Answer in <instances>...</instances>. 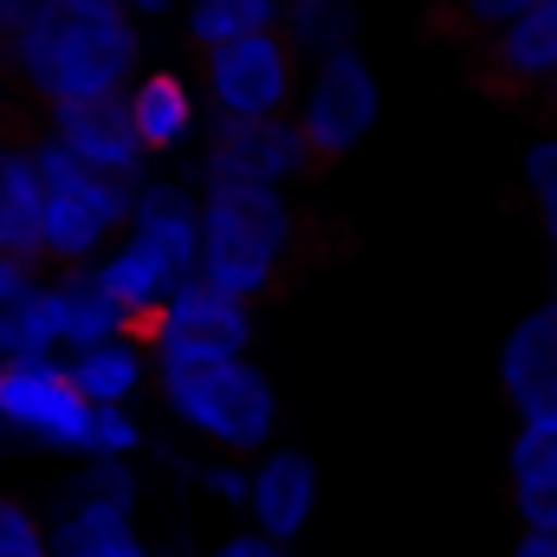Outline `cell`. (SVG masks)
Instances as JSON below:
<instances>
[{
	"label": "cell",
	"mask_w": 557,
	"mask_h": 557,
	"mask_svg": "<svg viewBox=\"0 0 557 557\" xmlns=\"http://www.w3.org/2000/svg\"><path fill=\"white\" fill-rule=\"evenodd\" d=\"M13 85L46 111L72 98H124L143 72V26L131 0H46L0 39Z\"/></svg>",
	"instance_id": "6da1fadb"
},
{
	"label": "cell",
	"mask_w": 557,
	"mask_h": 557,
	"mask_svg": "<svg viewBox=\"0 0 557 557\" xmlns=\"http://www.w3.org/2000/svg\"><path fill=\"white\" fill-rule=\"evenodd\" d=\"M311 267V221L273 182H208L201 188V278L260 305Z\"/></svg>",
	"instance_id": "7a4b0ae2"
},
{
	"label": "cell",
	"mask_w": 557,
	"mask_h": 557,
	"mask_svg": "<svg viewBox=\"0 0 557 557\" xmlns=\"http://www.w3.org/2000/svg\"><path fill=\"white\" fill-rule=\"evenodd\" d=\"M33 162H39V182H46V240H39L46 273L91 267V260L111 247V234L131 227L137 182L78 162L65 143H52L46 131H39V143H33Z\"/></svg>",
	"instance_id": "3957f363"
},
{
	"label": "cell",
	"mask_w": 557,
	"mask_h": 557,
	"mask_svg": "<svg viewBox=\"0 0 557 557\" xmlns=\"http://www.w3.org/2000/svg\"><path fill=\"white\" fill-rule=\"evenodd\" d=\"M162 383V403L169 416L182 421L188 434L214 441L221 454H253L273 441V383L247 363V357H221V363H175V370H156Z\"/></svg>",
	"instance_id": "277c9868"
},
{
	"label": "cell",
	"mask_w": 557,
	"mask_h": 557,
	"mask_svg": "<svg viewBox=\"0 0 557 557\" xmlns=\"http://www.w3.org/2000/svg\"><path fill=\"white\" fill-rule=\"evenodd\" d=\"M305 91V52L285 26L201 46V104L214 117H292Z\"/></svg>",
	"instance_id": "5b68a950"
},
{
	"label": "cell",
	"mask_w": 557,
	"mask_h": 557,
	"mask_svg": "<svg viewBox=\"0 0 557 557\" xmlns=\"http://www.w3.org/2000/svg\"><path fill=\"white\" fill-rule=\"evenodd\" d=\"M376 111H383V91H376V72L357 46H337L324 59H311V78L292 104L305 149H311V169H337L357 143L376 131Z\"/></svg>",
	"instance_id": "8992f818"
},
{
	"label": "cell",
	"mask_w": 557,
	"mask_h": 557,
	"mask_svg": "<svg viewBox=\"0 0 557 557\" xmlns=\"http://www.w3.org/2000/svg\"><path fill=\"white\" fill-rule=\"evenodd\" d=\"M0 421L7 434L52 447V454H91L98 403L78 389L72 363L52 357H0Z\"/></svg>",
	"instance_id": "52a82bcc"
},
{
	"label": "cell",
	"mask_w": 557,
	"mask_h": 557,
	"mask_svg": "<svg viewBox=\"0 0 557 557\" xmlns=\"http://www.w3.org/2000/svg\"><path fill=\"white\" fill-rule=\"evenodd\" d=\"M143 350L156 357V370H175V363H221V357H240L253 344V305L208 285L195 273L188 285H175V298L143 324L137 337Z\"/></svg>",
	"instance_id": "ba28073f"
},
{
	"label": "cell",
	"mask_w": 557,
	"mask_h": 557,
	"mask_svg": "<svg viewBox=\"0 0 557 557\" xmlns=\"http://www.w3.org/2000/svg\"><path fill=\"white\" fill-rule=\"evenodd\" d=\"M311 149L298 117H214L208 124V149H201V182H305Z\"/></svg>",
	"instance_id": "9c48e42d"
},
{
	"label": "cell",
	"mask_w": 557,
	"mask_h": 557,
	"mask_svg": "<svg viewBox=\"0 0 557 557\" xmlns=\"http://www.w3.org/2000/svg\"><path fill=\"white\" fill-rule=\"evenodd\" d=\"M46 137L65 143V149H72L78 162H91V169H111V175L143 182L149 149H143L124 98H72V104H46Z\"/></svg>",
	"instance_id": "30bf717a"
},
{
	"label": "cell",
	"mask_w": 557,
	"mask_h": 557,
	"mask_svg": "<svg viewBox=\"0 0 557 557\" xmlns=\"http://www.w3.org/2000/svg\"><path fill=\"white\" fill-rule=\"evenodd\" d=\"M557 78V0H532L506 33L480 39V85L499 98L552 91Z\"/></svg>",
	"instance_id": "8fae6325"
},
{
	"label": "cell",
	"mask_w": 557,
	"mask_h": 557,
	"mask_svg": "<svg viewBox=\"0 0 557 557\" xmlns=\"http://www.w3.org/2000/svg\"><path fill=\"white\" fill-rule=\"evenodd\" d=\"M499 383L519 428H557V305H539L512 324L499 350Z\"/></svg>",
	"instance_id": "7c38bea8"
},
{
	"label": "cell",
	"mask_w": 557,
	"mask_h": 557,
	"mask_svg": "<svg viewBox=\"0 0 557 557\" xmlns=\"http://www.w3.org/2000/svg\"><path fill=\"white\" fill-rule=\"evenodd\" d=\"M98 278L111 285V298L131 311V324H137V337H143V324L175 298V285H188L195 273H188L169 247H156L149 234L131 227V240H124V247H111V260L98 267Z\"/></svg>",
	"instance_id": "4fadbf2b"
},
{
	"label": "cell",
	"mask_w": 557,
	"mask_h": 557,
	"mask_svg": "<svg viewBox=\"0 0 557 557\" xmlns=\"http://www.w3.org/2000/svg\"><path fill=\"white\" fill-rule=\"evenodd\" d=\"M124 104H131V124H137L149 156H175L182 143L195 137V117H201V98H195V85L175 65L137 72V85L124 91Z\"/></svg>",
	"instance_id": "5bb4252c"
},
{
	"label": "cell",
	"mask_w": 557,
	"mask_h": 557,
	"mask_svg": "<svg viewBox=\"0 0 557 557\" xmlns=\"http://www.w3.org/2000/svg\"><path fill=\"white\" fill-rule=\"evenodd\" d=\"M247 506H253V525H260L267 539L292 545V539L311 525V506H318V467H311L305 454H292V447L267 454L260 473H253Z\"/></svg>",
	"instance_id": "9a60e30c"
},
{
	"label": "cell",
	"mask_w": 557,
	"mask_h": 557,
	"mask_svg": "<svg viewBox=\"0 0 557 557\" xmlns=\"http://www.w3.org/2000/svg\"><path fill=\"white\" fill-rule=\"evenodd\" d=\"M52 311H59V344H72V350H91L104 337H137L131 311L111 298V285L91 273V267L52 273Z\"/></svg>",
	"instance_id": "2e32d148"
},
{
	"label": "cell",
	"mask_w": 557,
	"mask_h": 557,
	"mask_svg": "<svg viewBox=\"0 0 557 557\" xmlns=\"http://www.w3.org/2000/svg\"><path fill=\"white\" fill-rule=\"evenodd\" d=\"M39 240H46V182H39L33 143L0 137V253L39 260Z\"/></svg>",
	"instance_id": "e0dca14e"
},
{
	"label": "cell",
	"mask_w": 557,
	"mask_h": 557,
	"mask_svg": "<svg viewBox=\"0 0 557 557\" xmlns=\"http://www.w3.org/2000/svg\"><path fill=\"white\" fill-rule=\"evenodd\" d=\"M131 227L149 234L156 247H169L188 273H201V201L188 182H137Z\"/></svg>",
	"instance_id": "ac0fdd59"
},
{
	"label": "cell",
	"mask_w": 557,
	"mask_h": 557,
	"mask_svg": "<svg viewBox=\"0 0 557 557\" xmlns=\"http://www.w3.org/2000/svg\"><path fill=\"white\" fill-rule=\"evenodd\" d=\"M52 557H149L131 525V506H104V499H65V512L52 519Z\"/></svg>",
	"instance_id": "d6986e66"
},
{
	"label": "cell",
	"mask_w": 557,
	"mask_h": 557,
	"mask_svg": "<svg viewBox=\"0 0 557 557\" xmlns=\"http://www.w3.org/2000/svg\"><path fill=\"white\" fill-rule=\"evenodd\" d=\"M512 512L525 532H557V428H519V441H512Z\"/></svg>",
	"instance_id": "ffe728a7"
},
{
	"label": "cell",
	"mask_w": 557,
	"mask_h": 557,
	"mask_svg": "<svg viewBox=\"0 0 557 557\" xmlns=\"http://www.w3.org/2000/svg\"><path fill=\"white\" fill-rule=\"evenodd\" d=\"M260 26H285V0H182V33L195 52Z\"/></svg>",
	"instance_id": "44dd1931"
},
{
	"label": "cell",
	"mask_w": 557,
	"mask_h": 557,
	"mask_svg": "<svg viewBox=\"0 0 557 557\" xmlns=\"http://www.w3.org/2000/svg\"><path fill=\"white\" fill-rule=\"evenodd\" d=\"M72 376L91 403H131L143 383V344L137 337H104V344L72 357Z\"/></svg>",
	"instance_id": "7402d4cb"
},
{
	"label": "cell",
	"mask_w": 557,
	"mask_h": 557,
	"mask_svg": "<svg viewBox=\"0 0 557 557\" xmlns=\"http://www.w3.org/2000/svg\"><path fill=\"white\" fill-rule=\"evenodd\" d=\"M285 33L298 39L305 59H324L337 46H357V7L350 0H292L285 7Z\"/></svg>",
	"instance_id": "603a6c76"
},
{
	"label": "cell",
	"mask_w": 557,
	"mask_h": 557,
	"mask_svg": "<svg viewBox=\"0 0 557 557\" xmlns=\"http://www.w3.org/2000/svg\"><path fill=\"white\" fill-rule=\"evenodd\" d=\"M532 0H441V26L460 33V39H493L506 33Z\"/></svg>",
	"instance_id": "cb8c5ba5"
},
{
	"label": "cell",
	"mask_w": 557,
	"mask_h": 557,
	"mask_svg": "<svg viewBox=\"0 0 557 557\" xmlns=\"http://www.w3.org/2000/svg\"><path fill=\"white\" fill-rule=\"evenodd\" d=\"M72 499H104V506H137V480L117 454H91V467L65 486Z\"/></svg>",
	"instance_id": "d4e9b609"
},
{
	"label": "cell",
	"mask_w": 557,
	"mask_h": 557,
	"mask_svg": "<svg viewBox=\"0 0 557 557\" xmlns=\"http://www.w3.org/2000/svg\"><path fill=\"white\" fill-rule=\"evenodd\" d=\"M0 557H52V532L7 493H0Z\"/></svg>",
	"instance_id": "484cf974"
},
{
	"label": "cell",
	"mask_w": 557,
	"mask_h": 557,
	"mask_svg": "<svg viewBox=\"0 0 557 557\" xmlns=\"http://www.w3.org/2000/svg\"><path fill=\"white\" fill-rule=\"evenodd\" d=\"M46 131V111L13 85V72H7V59H0V137L7 143H39Z\"/></svg>",
	"instance_id": "4316f807"
},
{
	"label": "cell",
	"mask_w": 557,
	"mask_h": 557,
	"mask_svg": "<svg viewBox=\"0 0 557 557\" xmlns=\"http://www.w3.org/2000/svg\"><path fill=\"white\" fill-rule=\"evenodd\" d=\"M143 434H137V421L124 416V403H98V428H91V454H131Z\"/></svg>",
	"instance_id": "83f0119b"
},
{
	"label": "cell",
	"mask_w": 557,
	"mask_h": 557,
	"mask_svg": "<svg viewBox=\"0 0 557 557\" xmlns=\"http://www.w3.org/2000/svg\"><path fill=\"white\" fill-rule=\"evenodd\" d=\"M525 188H532L539 208L557 201V137H539L532 149H525Z\"/></svg>",
	"instance_id": "f1b7e54d"
},
{
	"label": "cell",
	"mask_w": 557,
	"mask_h": 557,
	"mask_svg": "<svg viewBox=\"0 0 557 557\" xmlns=\"http://www.w3.org/2000/svg\"><path fill=\"white\" fill-rule=\"evenodd\" d=\"M208 486H214L227 506H247V493H253V473H240V467H208Z\"/></svg>",
	"instance_id": "f546056e"
},
{
	"label": "cell",
	"mask_w": 557,
	"mask_h": 557,
	"mask_svg": "<svg viewBox=\"0 0 557 557\" xmlns=\"http://www.w3.org/2000/svg\"><path fill=\"white\" fill-rule=\"evenodd\" d=\"M214 557H285V545H278V539H267V532H260V539H253V532H240V539H227Z\"/></svg>",
	"instance_id": "4dcf8cb0"
},
{
	"label": "cell",
	"mask_w": 557,
	"mask_h": 557,
	"mask_svg": "<svg viewBox=\"0 0 557 557\" xmlns=\"http://www.w3.org/2000/svg\"><path fill=\"white\" fill-rule=\"evenodd\" d=\"M39 7H46V0H0V39H13V33H20Z\"/></svg>",
	"instance_id": "1f68e13d"
},
{
	"label": "cell",
	"mask_w": 557,
	"mask_h": 557,
	"mask_svg": "<svg viewBox=\"0 0 557 557\" xmlns=\"http://www.w3.org/2000/svg\"><path fill=\"white\" fill-rule=\"evenodd\" d=\"M512 557H557V532H525Z\"/></svg>",
	"instance_id": "d6a6232c"
},
{
	"label": "cell",
	"mask_w": 557,
	"mask_h": 557,
	"mask_svg": "<svg viewBox=\"0 0 557 557\" xmlns=\"http://www.w3.org/2000/svg\"><path fill=\"white\" fill-rule=\"evenodd\" d=\"M131 13H137V20H143V13L156 20V13H169V0H131Z\"/></svg>",
	"instance_id": "836d02e7"
},
{
	"label": "cell",
	"mask_w": 557,
	"mask_h": 557,
	"mask_svg": "<svg viewBox=\"0 0 557 557\" xmlns=\"http://www.w3.org/2000/svg\"><path fill=\"white\" fill-rule=\"evenodd\" d=\"M539 214H545V234H552V247H557V201L552 208H539Z\"/></svg>",
	"instance_id": "e575fe53"
},
{
	"label": "cell",
	"mask_w": 557,
	"mask_h": 557,
	"mask_svg": "<svg viewBox=\"0 0 557 557\" xmlns=\"http://www.w3.org/2000/svg\"><path fill=\"white\" fill-rule=\"evenodd\" d=\"M552 124H557V78H552Z\"/></svg>",
	"instance_id": "d590c367"
},
{
	"label": "cell",
	"mask_w": 557,
	"mask_h": 557,
	"mask_svg": "<svg viewBox=\"0 0 557 557\" xmlns=\"http://www.w3.org/2000/svg\"><path fill=\"white\" fill-rule=\"evenodd\" d=\"M552 305H557V267H552Z\"/></svg>",
	"instance_id": "8d00e7d4"
},
{
	"label": "cell",
	"mask_w": 557,
	"mask_h": 557,
	"mask_svg": "<svg viewBox=\"0 0 557 557\" xmlns=\"http://www.w3.org/2000/svg\"><path fill=\"white\" fill-rule=\"evenodd\" d=\"M285 7H292V0H285Z\"/></svg>",
	"instance_id": "74e56055"
}]
</instances>
